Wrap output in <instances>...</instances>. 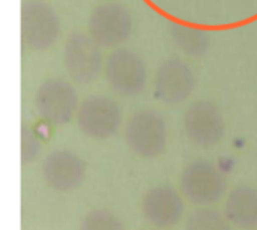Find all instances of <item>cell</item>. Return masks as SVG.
I'll return each instance as SVG.
<instances>
[{"instance_id": "1", "label": "cell", "mask_w": 257, "mask_h": 230, "mask_svg": "<svg viewBox=\"0 0 257 230\" xmlns=\"http://www.w3.org/2000/svg\"><path fill=\"white\" fill-rule=\"evenodd\" d=\"M102 47L87 32H72L63 45V65L68 77L78 84H90L104 71Z\"/></svg>"}, {"instance_id": "2", "label": "cell", "mask_w": 257, "mask_h": 230, "mask_svg": "<svg viewBox=\"0 0 257 230\" xmlns=\"http://www.w3.org/2000/svg\"><path fill=\"white\" fill-rule=\"evenodd\" d=\"M60 32V23L50 6L44 0H24L21 5V41L29 51L50 50Z\"/></svg>"}, {"instance_id": "3", "label": "cell", "mask_w": 257, "mask_h": 230, "mask_svg": "<svg viewBox=\"0 0 257 230\" xmlns=\"http://www.w3.org/2000/svg\"><path fill=\"white\" fill-rule=\"evenodd\" d=\"M227 188L224 173L208 160L187 164L181 173V190L194 205H214L223 199Z\"/></svg>"}, {"instance_id": "4", "label": "cell", "mask_w": 257, "mask_h": 230, "mask_svg": "<svg viewBox=\"0 0 257 230\" xmlns=\"http://www.w3.org/2000/svg\"><path fill=\"white\" fill-rule=\"evenodd\" d=\"M125 142L140 158H157L167 148V127L164 119L152 111L134 113L125 125Z\"/></svg>"}, {"instance_id": "5", "label": "cell", "mask_w": 257, "mask_h": 230, "mask_svg": "<svg viewBox=\"0 0 257 230\" xmlns=\"http://www.w3.org/2000/svg\"><path fill=\"white\" fill-rule=\"evenodd\" d=\"M36 113L53 125H63L72 119L80 105L77 92L71 81L65 78L44 80L33 96Z\"/></svg>"}, {"instance_id": "6", "label": "cell", "mask_w": 257, "mask_h": 230, "mask_svg": "<svg viewBox=\"0 0 257 230\" xmlns=\"http://www.w3.org/2000/svg\"><path fill=\"white\" fill-rule=\"evenodd\" d=\"M87 33L102 48H116L133 33L131 12L119 2H104L92 9Z\"/></svg>"}, {"instance_id": "7", "label": "cell", "mask_w": 257, "mask_h": 230, "mask_svg": "<svg viewBox=\"0 0 257 230\" xmlns=\"http://www.w3.org/2000/svg\"><path fill=\"white\" fill-rule=\"evenodd\" d=\"M102 75L108 86L122 96H136L143 92L148 83L145 60L126 48L114 50L104 62Z\"/></svg>"}, {"instance_id": "8", "label": "cell", "mask_w": 257, "mask_h": 230, "mask_svg": "<svg viewBox=\"0 0 257 230\" xmlns=\"http://www.w3.org/2000/svg\"><path fill=\"white\" fill-rule=\"evenodd\" d=\"M75 119L84 136L93 140H105L119 130L122 108L114 99L105 95H92L80 102Z\"/></svg>"}, {"instance_id": "9", "label": "cell", "mask_w": 257, "mask_h": 230, "mask_svg": "<svg viewBox=\"0 0 257 230\" xmlns=\"http://www.w3.org/2000/svg\"><path fill=\"white\" fill-rule=\"evenodd\" d=\"M187 139L199 148H212L223 140L226 122L221 108L206 99L191 102L182 116Z\"/></svg>"}, {"instance_id": "10", "label": "cell", "mask_w": 257, "mask_h": 230, "mask_svg": "<svg viewBox=\"0 0 257 230\" xmlns=\"http://www.w3.org/2000/svg\"><path fill=\"white\" fill-rule=\"evenodd\" d=\"M197 77L194 69L179 57L164 60L154 77L155 96L167 105H178L194 92Z\"/></svg>"}, {"instance_id": "11", "label": "cell", "mask_w": 257, "mask_h": 230, "mask_svg": "<svg viewBox=\"0 0 257 230\" xmlns=\"http://www.w3.org/2000/svg\"><path fill=\"white\" fill-rule=\"evenodd\" d=\"M86 161L71 151H53L42 163V178L45 184L60 193L77 190L86 179Z\"/></svg>"}, {"instance_id": "12", "label": "cell", "mask_w": 257, "mask_h": 230, "mask_svg": "<svg viewBox=\"0 0 257 230\" xmlns=\"http://www.w3.org/2000/svg\"><path fill=\"white\" fill-rule=\"evenodd\" d=\"M143 217L158 229L175 227L184 215L181 194L167 185H157L148 190L142 199Z\"/></svg>"}, {"instance_id": "13", "label": "cell", "mask_w": 257, "mask_h": 230, "mask_svg": "<svg viewBox=\"0 0 257 230\" xmlns=\"http://www.w3.org/2000/svg\"><path fill=\"white\" fill-rule=\"evenodd\" d=\"M226 217L242 230L257 229V188L253 185L235 187L226 200Z\"/></svg>"}, {"instance_id": "14", "label": "cell", "mask_w": 257, "mask_h": 230, "mask_svg": "<svg viewBox=\"0 0 257 230\" xmlns=\"http://www.w3.org/2000/svg\"><path fill=\"white\" fill-rule=\"evenodd\" d=\"M170 35L176 47L188 57H202L211 44L209 35L199 29L176 26L170 30Z\"/></svg>"}, {"instance_id": "15", "label": "cell", "mask_w": 257, "mask_h": 230, "mask_svg": "<svg viewBox=\"0 0 257 230\" xmlns=\"http://www.w3.org/2000/svg\"><path fill=\"white\" fill-rule=\"evenodd\" d=\"M230 224L229 218L221 212L203 208L190 214L185 230H232Z\"/></svg>"}, {"instance_id": "16", "label": "cell", "mask_w": 257, "mask_h": 230, "mask_svg": "<svg viewBox=\"0 0 257 230\" xmlns=\"http://www.w3.org/2000/svg\"><path fill=\"white\" fill-rule=\"evenodd\" d=\"M78 230H125L119 217L107 209H93L81 221Z\"/></svg>"}, {"instance_id": "17", "label": "cell", "mask_w": 257, "mask_h": 230, "mask_svg": "<svg viewBox=\"0 0 257 230\" xmlns=\"http://www.w3.org/2000/svg\"><path fill=\"white\" fill-rule=\"evenodd\" d=\"M42 151V145L36 133L29 127L23 125L21 130V161L23 164L33 163Z\"/></svg>"}, {"instance_id": "18", "label": "cell", "mask_w": 257, "mask_h": 230, "mask_svg": "<svg viewBox=\"0 0 257 230\" xmlns=\"http://www.w3.org/2000/svg\"><path fill=\"white\" fill-rule=\"evenodd\" d=\"M145 230H151V229H145Z\"/></svg>"}]
</instances>
